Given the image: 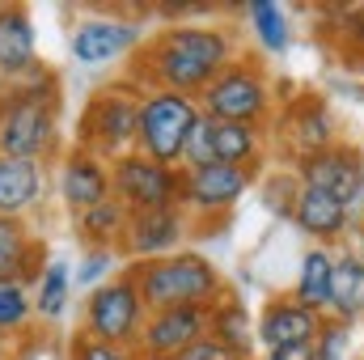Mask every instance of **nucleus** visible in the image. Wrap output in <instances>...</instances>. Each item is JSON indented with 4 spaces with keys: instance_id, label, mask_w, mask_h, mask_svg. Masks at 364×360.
<instances>
[{
    "instance_id": "f704fd0d",
    "label": "nucleus",
    "mask_w": 364,
    "mask_h": 360,
    "mask_svg": "<svg viewBox=\"0 0 364 360\" xmlns=\"http://www.w3.org/2000/svg\"><path fill=\"white\" fill-rule=\"evenodd\" d=\"M13 356V348H9V335H0V360H9Z\"/></svg>"
},
{
    "instance_id": "cd10ccee",
    "label": "nucleus",
    "mask_w": 364,
    "mask_h": 360,
    "mask_svg": "<svg viewBox=\"0 0 364 360\" xmlns=\"http://www.w3.org/2000/svg\"><path fill=\"white\" fill-rule=\"evenodd\" d=\"M182 166H186V170H203V166H216V140H212V119H208V115H199V123L191 127V140H186Z\"/></svg>"
},
{
    "instance_id": "dca6fc26",
    "label": "nucleus",
    "mask_w": 364,
    "mask_h": 360,
    "mask_svg": "<svg viewBox=\"0 0 364 360\" xmlns=\"http://www.w3.org/2000/svg\"><path fill=\"white\" fill-rule=\"evenodd\" d=\"M60 199H64V208H68L73 216L97 208L102 199H110V170H106L93 153L73 149V153L64 157V166H60Z\"/></svg>"
},
{
    "instance_id": "bb28decb",
    "label": "nucleus",
    "mask_w": 364,
    "mask_h": 360,
    "mask_svg": "<svg viewBox=\"0 0 364 360\" xmlns=\"http://www.w3.org/2000/svg\"><path fill=\"white\" fill-rule=\"evenodd\" d=\"M34 314V297L21 284H0V335H17Z\"/></svg>"
},
{
    "instance_id": "e433bc0d",
    "label": "nucleus",
    "mask_w": 364,
    "mask_h": 360,
    "mask_svg": "<svg viewBox=\"0 0 364 360\" xmlns=\"http://www.w3.org/2000/svg\"><path fill=\"white\" fill-rule=\"evenodd\" d=\"M140 360H174V356H144V352H140Z\"/></svg>"
},
{
    "instance_id": "0eeeda50",
    "label": "nucleus",
    "mask_w": 364,
    "mask_h": 360,
    "mask_svg": "<svg viewBox=\"0 0 364 360\" xmlns=\"http://www.w3.org/2000/svg\"><path fill=\"white\" fill-rule=\"evenodd\" d=\"M110 195L127 212L182 208V170L157 166L144 153H127V157L110 162Z\"/></svg>"
},
{
    "instance_id": "9b49d317",
    "label": "nucleus",
    "mask_w": 364,
    "mask_h": 360,
    "mask_svg": "<svg viewBox=\"0 0 364 360\" xmlns=\"http://www.w3.org/2000/svg\"><path fill=\"white\" fill-rule=\"evenodd\" d=\"M47 271V246L30 233L26 216H0V284L34 288Z\"/></svg>"
},
{
    "instance_id": "c9c22d12",
    "label": "nucleus",
    "mask_w": 364,
    "mask_h": 360,
    "mask_svg": "<svg viewBox=\"0 0 364 360\" xmlns=\"http://www.w3.org/2000/svg\"><path fill=\"white\" fill-rule=\"evenodd\" d=\"M220 360H250V356H237V352H225Z\"/></svg>"
},
{
    "instance_id": "ddd939ff",
    "label": "nucleus",
    "mask_w": 364,
    "mask_h": 360,
    "mask_svg": "<svg viewBox=\"0 0 364 360\" xmlns=\"http://www.w3.org/2000/svg\"><path fill=\"white\" fill-rule=\"evenodd\" d=\"M250 186V166H203V170H182V208L195 212H229Z\"/></svg>"
},
{
    "instance_id": "473e14b6",
    "label": "nucleus",
    "mask_w": 364,
    "mask_h": 360,
    "mask_svg": "<svg viewBox=\"0 0 364 360\" xmlns=\"http://www.w3.org/2000/svg\"><path fill=\"white\" fill-rule=\"evenodd\" d=\"M220 356H225V348H220V344H216V339L208 335V339H199V344H191L186 352H178L174 360H220Z\"/></svg>"
},
{
    "instance_id": "f257e3e1",
    "label": "nucleus",
    "mask_w": 364,
    "mask_h": 360,
    "mask_svg": "<svg viewBox=\"0 0 364 360\" xmlns=\"http://www.w3.org/2000/svg\"><path fill=\"white\" fill-rule=\"evenodd\" d=\"M60 149V81L34 68L26 81L0 90V157L47 162Z\"/></svg>"
},
{
    "instance_id": "423d86ee",
    "label": "nucleus",
    "mask_w": 364,
    "mask_h": 360,
    "mask_svg": "<svg viewBox=\"0 0 364 360\" xmlns=\"http://www.w3.org/2000/svg\"><path fill=\"white\" fill-rule=\"evenodd\" d=\"M140 102L136 93L127 90H102L85 106L81 115V149L93 153L97 162H119L127 153H136L140 140Z\"/></svg>"
},
{
    "instance_id": "b1692460",
    "label": "nucleus",
    "mask_w": 364,
    "mask_h": 360,
    "mask_svg": "<svg viewBox=\"0 0 364 360\" xmlns=\"http://www.w3.org/2000/svg\"><path fill=\"white\" fill-rule=\"evenodd\" d=\"M225 352H237V356H250V339H255V327L246 318V309L237 301H225V305H212V331H208Z\"/></svg>"
},
{
    "instance_id": "a878e982",
    "label": "nucleus",
    "mask_w": 364,
    "mask_h": 360,
    "mask_svg": "<svg viewBox=\"0 0 364 360\" xmlns=\"http://www.w3.org/2000/svg\"><path fill=\"white\" fill-rule=\"evenodd\" d=\"M250 21H255V34H259V43L267 47V51H284L288 47V17H284V9L272 4V0H255L250 4Z\"/></svg>"
},
{
    "instance_id": "393cba45",
    "label": "nucleus",
    "mask_w": 364,
    "mask_h": 360,
    "mask_svg": "<svg viewBox=\"0 0 364 360\" xmlns=\"http://www.w3.org/2000/svg\"><path fill=\"white\" fill-rule=\"evenodd\" d=\"M68 297H73V280H68V268L60 259H51L43 280L34 284V314L38 318H60L68 309Z\"/></svg>"
},
{
    "instance_id": "f8f14e48",
    "label": "nucleus",
    "mask_w": 364,
    "mask_h": 360,
    "mask_svg": "<svg viewBox=\"0 0 364 360\" xmlns=\"http://www.w3.org/2000/svg\"><path fill=\"white\" fill-rule=\"evenodd\" d=\"M186 233V216L182 208H157V212H132L127 216V233H123V250L140 263L149 259H166L178 255V242Z\"/></svg>"
},
{
    "instance_id": "2f4dec72",
    "label": "nucleus",
    "mask_w": 364,
    "mask_h": 360,
    "mask_svg": "<svg viewBox=\"0 0 364 360\" xmlns=\"http://www.w3.org/2000/svg\"><path fill=\"white\" fill-rule=\"evenodd\" d=\"M110 263H114V250H90L85 263L77 268V284H90V292H93L102 284V275L110 271Z\"/></svg>"
},
{
    "instance_id": "72a5a7b5",
    "label": "nucleus",
    "mask_w": 364,
    "mask_h": 360,
    "mask_svg": "<svg viewBox=\"0 0 364 360\" xmlns=\"http://www.w3.org/2000/svg\"><path fill=\"white\" fill-rule=\"evenodd\" d=\"M267 360H318V344H292V348H275Z\"/></svg>"
},
{
    "instance_id": "f3484780",
    "label": "nucleus",
    "mask_w": 364,
    "mask_h": 360,
    "mask_svg": "<svg viewBox=\"0 0 364 360\" xmlns=\"http://www.w3.org/2000/svg\"><path fill=\"white\" fill-rule=\"evenodd\" d=\"M318 331H322L318 314L305 309L301 301H275V305H267L263 318H259V327H255V335H259L272 352L275 348H292V344H314Z\"/></svg>"
},
{
    "instance_id": "1a4fd4ad",
    "label": "nucleus",
    "mask_w": 364,
    "mask_h": 360,
    "mask_svg": "<svg viewBox=\"0 0 364 360\" xmlns=\"http://www.w3.org/2000/svg\"><path fill=\"white\" fill-rule=\"evenodd\" d=\"M208 331H212V309H195V305L157 309V314H149V322L140 331V352L144 356H178L191 344L208 339Z\"/></svg>"
},
{
    "instance_id": "5701e85b",
    "label": "nucleus",
    "mask_w": 364,
    "mask_h": 360,
    "mask_svg": "<svg viewBox=\"0 0 364 360\" xmlns=\"http://www.w3.org/2000/svg\"><path fill=\"white\" fill-rule=\"evenodd\" d=\"M212 140H216V166L246 170L259 153V127H250V123H216L212 119Z\"/></svg>"
},
{
    "instance_id": "7ed1b4c3",
    "label": "nucleus",
    "mask_w": 364,
    "mask_h": 360,
    "mask_svg": "<svg viewBox=\"0 0 364 360\" xmlns=\"http://www.w3.org/2000/svg\"><path fill=\"white\" fill-rule=\"evenodd\" d=\"M132 280H136L140 301H144L149 314H157V309H182V305L212 309L216 297H220V271L212 268L203 255H191V250L136 263Z\"/></svg>"
},
{
    "instance_id": "9d476101",
    "label": "nucleus",
    "mask_w": 364,
    "mask_h": 360,
    "mask_svg": "<svg viewBox=\"0 0 364 360\" xmlns=\"http://www.w3.org/2000/svg\"><path fill=\"white\" fill-rule=\"evenodd\" d=\"M136 43H140V26L119 21V17H85V21H77V30H73V38H68L73 60H77L81 68L114 64V60L127 55Z\"/></svg>"
},
{
    "instance_id": "c756f323",
    "label": "nucleus",
    "mask_w": 364,
    "mask_h": 360,
    "mask_svg": "<svg viewBox=\"0 0 364 360\" xmlns=\"http://www.w3.org/2000/svg\"><path fill=\"white\" fill-rule=\"evenodd\" d=\"M68 356H73V360H136L132 352H127V348H114V344H97V339H85V335H77V339H73Z\"/></svg>"
},
{
    "instance_id": "39448f33",
    "label": "nucleus",
    "mask_w": 364,
    "mask_h": 360,
    "mask_svg": "<svg viewBox=\"0 0 364 360\" xmlns=\"http://www.w3.org/2000/svg\"><path fill=\"white\" fill-rule=\"evenodd\" d=\"M149 322V309L140 301V288L132 280V271L102 280L85 301V318H81V335L97 344H114V348H132L140 339Z\"/></svg>"
},
{
    "instance_id": "a211bd4d",
    "label": "nucleus",
    "mask_w": 364,
    "mask_h": 360,
    "mask_svg": "<svg viewBox=\"0 0 364 360\" xmlns=\"http://www.w3.org/2000/svg\"><path fill=\"white\" fill-rule=\"evenodd\" d=\"M348 212L352 208H343L335 195H326V191H318V186H296V195H292V221H296V229H305V233H314V238H335V233H343V225H348Z\"/></svg>"
},
{
    "instance_id": "f03ea898",
    "label": "nucleus",
    "mask_w": 364,
    "mask_h": 360,
    "mask_svg": "<svg viewBox=\"0 0 364 360\" xmlns=\"http://www.w3.org/2000/svg\"><path fill=\"white\" fill-rule=\"evenodd\" d=\"M233 64V43L216 26H170L144 51V68L157 90L199 93Z\"/></svg>"
},
{
    "instance_id": "6ab92c4d",
    "label": "nucleus",
    "mask_w": 364,
    "mask_h": 360,
    "mask_svg": "<svg viewBox=\"0 0 364 360\" xmlns=\"http://www.w3.org/2000/svg\"><path fill=\"white\" fill-rule=\"evenodd\" d=\"M43 199V166L0 157V216H26Z\"/></svg>"
},
{
    "instance_id": "412c9836",
    "label": "nucleus",
    "mask_w": 364,
    "mask_h": 360,
    "mask_svg": "<svg viewBox=\"0 0 364 360\" xmlns=\"http://www.w3.org/2000/svg\"><path fill=\"white\" fill-rule=\"evenodd\" d=\"M331 309L339 314V322H352L364 314V263L343 255L335 259V275H331Z\"/></svg>"
},
{
    "instance_id": "20e7f679",
    "label": "nucleus",
    "mask_w": 364,
    "mask_h": 360,
    "mask_svg": "<svg viewBox=\"0 0 364 360\" xmlns=\"http://www.w3.org/2000/svg\"><path fill=\"white\" fill-rule=\"evenodd\" d=\"M203 106H195L191 93H170V90H153L140 102V140L136 153H144L157 166H178L191 140V127L199 123Z\"/></svg>"
},
{
    "instance_id": "4be33fe9",
    "label": "nucleus",
    "mask_w": 364,
    "mask_h": 360,
    "mask_svg": "<svg viewBox=\"0 0 364 360\" xmlns=\"http://www.w3.org/2000/svg\"><path fill=\"white\" fill-rule=\"evenodd\" d=\"M331 275H335V259L318 246L301 259V280H296V301L305 309H331Z\"/></svg>"
},
{
    "instance_id": "6e6552de",
    "label": "nucleus",
    "mask_w": 364,
    "mask_h": 360,
    "mask_svg": "<svg viewBox=\"0 0 364 360\" xmlns=\"http://www.w3.org/2000/svg\"><path fill=\"white\" fill-rule=\"evenodd\" d=\"M267 110V81L255 64H229L208 90H203V115L216 123H259Z\"/></svg>"
},
{
    "instance_id": "7c9ffc66",
    "label": "nucleus",
    "mask_w": 364,
    "mask_h": 360,
    "mask_svg": "<svg viewBox=\"0 0 364 360\" xmlns=\"http://www.w3.org/2000/svg\"><path fill=\"white\" fill-rule=\"evenodd\" d=\"M314 344H318V360H343L348 356V327H343V322L322 327Z\"/></svg>"
},
{
    "instance_id": "2eb2a0df",
    "label": "nucleus",
    "mask_w": 364,
    "mask_h": 360,
    "mask_svg": "<svg viewBox=\"0 0 364 360\" xmlns=\"http://www.w3.org/2000/svg\"><path fill=\"white\" fill-rule=\"evenodd\" d=\"M301 174H305V179H301L305 186H318V191L335 195L343 208H352L364 195V166L352 149H335V144H331L326 153H314Z\"/></svg>"
},
{
    "instance_id": "4468645a",
    "label": "nucleus",
    "mask_w": 364,
    "mask_h": 360,
    "mask_svg": "<svg viewBox=\"0 0 364 360\" xmlns=\"http://www.w3.org/2000/svg\"><path fill=\"white\" fill-rule=\"evenodd\" d=\"M38 64L34 47V21L26 4H0V85L26 81Z\"/></svg>"
},
{
    "instance_id": "aec40b11",
    "label": "nucleus",
    "mask_w": 364,
    "mask_h": 360,
    "mask_svg": "<svg viewBox=\"0 0 364 360\" xmlns=\"http://www.w3.org/2000/svg\"><path fill=\"white\" fill-rule=\"evenodd\" d=\"M127 216H132V212L110 195V199H102L97 208H90V212L77 216V229H81V238L90 242V250H110L114 242H123Z\"/></svg>"
},
{
    "instance_id": "c85d7f7f",
    "label": "nucleus",
    "mask_w": 364,
    "mask_h": 360,
    "mask_svg": "<svg viewBox=\"0 0 364 360\" xmlns=\"http://www.w3.org/2000/svg\"><path fill=\"white\" fill-rule=\"evenodd\" d=\"M296 140H301V149L314 157V153H326L331 149V115L322 110V106H314V110H305V119H301V132H296Z\"/></svg>"
}]
</instances>
